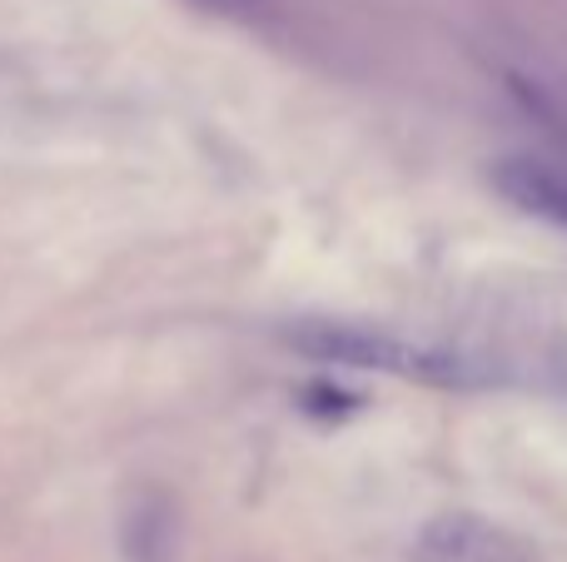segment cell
Here are the masks:
<instances>
[{
  "instance_id": "cell-1",
  "label": "cell",
  "mask_w": 567,
  "mask_h": 562,
  "mask_svg": "<svg viewBox=\"0 0 567 562\" xmlns=\"http://www.w3.org/2000/svg\"><path fill=\"white\" fill-rule=\"evenodd\" d=\"M284 344L293 354L313 358V364H339V368H369V374H399L413 384H439V388H468L478 384V368L458 354H443L429 344H409L399 334L363 324H333V319H299L284 329Z\"/></svg>"
},
{
  "instance_id": "cell-2",
  "label": "cell",
  "mask_w": 567,
  "mask_h": 562,
  "mask_svg": "<svg viewBox=\"0 0 567 562\" xmlns=\"http://www.w3.org/2000/svg\"><path fill=\"white\" fill-rule=\"evenodd\" d=\"M419 562H533L523 553V543H513L508 533L488 528L483 518H439V523L423 528L419 548H413Z\"/></svg>"
},
{
  "instance_id": "cell-3",
  "label": "cell",
  "mask_w": 567,
  "mask_h": 562,
  "mask_svg": "<svg viewBox=\"0 0 567 562\" xmlns=\"http://www.w3.org/2000/svg\"><path fill=\"white\" fill-rule=\"evenodd\" d=\"M179 548V513L165 488H145L125 503L120 518V553L125 562H175Z\"/></svg>"
},
{
  "instance_id": "cell-4",
  "label": "cell",
  "mask_w": 567,
  "mask_h": 562,
  "mask_svg": "<svg viewBox=\"0 0 567 562\" xmlns=\"http://www.w3.org/2000/svg\"><path fill=\"white\" fill-rule=\"evenodd\" d=\"M488 179L508 205L523 209V215L567 229V179L553 175L548 165H538V159H498Z\"/></svg>"
},
{
  "instance_id": "cell-5",
  "label": "cell",
  "mask_w": 567,
  "mask_h": 562,
  "mask_svg": "<svg viewBox=\"0 0 567 562\" xmlns=\"http://www.w3.org/2000/svg\"><path fill=\"white\" fill-rule=\"evenodd\" d=\"M299 398H303V408L319 418H343V414H359L363 408V398L349 394V388H339V384H309Z\"/></svg>"
}]
</instances>
